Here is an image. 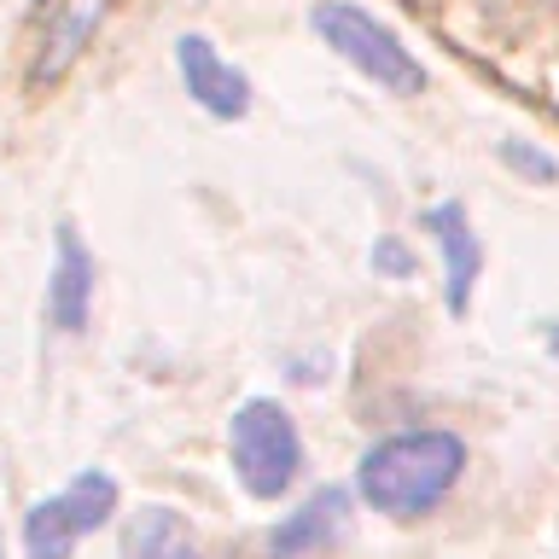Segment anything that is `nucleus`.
<instances>
[{
    "mask_svg": "<svg viewBox=\"0 0 559 559\" xmlns=\"http://www.w3.org/2000/svg\"><path fill=\"white\" fill-rule=\"evenodd\" d=\"M338 524H344V489H321L297 513H286V524H274L269 548H274V559L314 554V548H326V536H338Z\"/></svg>",
    "mask_w": 559,
    "mask_h": 559,
    "instance_id": "obj_8",
    "label": "nucleus"
},
{
    "mask_svg": "<svg viewBox=\"0 0 559 559\" xmlns=\"http://www.w3.org/2000/svg\"><path fill=\"white\" fill-rule=\"evenodd\" d=\"M117 559H204V554H199V536H192L169 507H146V513L122 531Z\"/></svg>",
    "mask_w": 559,
    "mask_h": 559,
    "instance_id": "obj_9",
    "label": "nucleus"
},
{
    "mask_svg": "<svg viewBox=\"0 0 559 559\" xmlns=\"http://www.w3.org/2000/svg\"><path fill=\"white\" fill-rule=\"evenodd\" d=\"M117 513V478L111 472H76L59 496L35 501L24 513V554L29 559H70L87 531H99Z\"/></svg>",
    "mask_w": 559,
    "mask_h": 559,
    "instance_id": "obj_4",
    "label": "nucleus"
},
{
    "mask_svg": "<svg viewBox=\"0 0 559 559\" xmlns=\"http://www.w3.org/2000/svg\"><path fill=\"white\" fill-rule=\"evenodd\" d=\"M99 12H105V0H82V7L70 12V17H59V29L47 35V47H52V52H47L41 64H35V82H41V76L52 82V76H59V70H64L70 59H76V52H82V35L99 24Z\"/></svg>",
    "mask_w": 559,
    "mask_h": 559,
    "instance_id": "obj_10",
    "label": "nucleus"
},
{
    "mask_svg": "<svg viewBox=\"0 0 559 559\" xmlns=\"http://www.w3.org/2000/svg\"><path fill=\"white\" fill-rule=\"evenodd\" d=\"M466 443L454 431H396L373 443L356 466V489L373 513L419 519L461 484Z\"/></svg>",
    "mask_w": 559,
    "mask_h": 559,
    "instance_id": "obj_1",
    "label": "nucleus"
},
{
    "mask_svg": "<svg viewBox=\"0 0 559 559\" xmlns=\"http://www.w3.org/2000/svg\"><path fill=\"white\" fill-rule=\"evenodd\" d=\"M431 239L443 251V292H449V314H466L472 286H478V234H472L461 204H431Z\"/></svg>",
    "mask_w": 559,
    "mask_h": 559,
    "instance_id": "obj_7",
    "label": "nucleus"
},
{
    "mask_svg": "<svg viewBox=\"0 0 559 559\" xmlns=\"http://www.w3.org/2000/svg\"><path fill=\"white\" fill-rule=\"evenodd\" d=\"M175 70H181L192 105H204L210 117H245L251 111V82H245L239 64H227L210 35H181L175 41Z\"/></svg>",
    "mask_w": 559,
    "mask_h": 559,
    "instance_id": "obj_5",
    "label": "nucleus"
},
{
    "mask_svg": "<svg viewBox=\"0 0 559 559\" xmlns=\"http://www.w3.org/2000/svg\"><path fill=\"white\" fill-rule=\"evenodd\" d=\"M309 24L344 64H356L373 87H384V94H419V87H426L419 59L396 41V29L379 24L373 12L349 7V0H321V7L309 12Z\"/></svg>",
    "mask_w": 559,
    "mask_h": 559,
    "instance_id": "obj_3",
    "label": "nucleus"
},
{
    "mask_svg": "<svg viewBox=\"0 0 559 559\" xmlns=\"http://www.w3.org/2000/svg\"><path fill=\"white\" fill-rule=\"evenodd\" d=\"M227 449H234V478L257 501H280L297 484V472H304V437H297L292 414L269 396H251L234 414Z\"/></svg>",
    "mask_w": 559,
    "mask_h": 559,
    "instance_id": "obj_2",
    "label": "nucleus"
},
{
    "mask_svg": "<svg viewBox=\"0 0 559 559\" xmlns=\"http://www.w3.org/2000/svg\"><path fill=\"white\" fill-rule=\"evenodd\" d=\"M0 559H7V554H0Z\"/></svg>",
    "mask_w": 559,
    "mask_h": 559,
    "instance_id": "obj_11",
    "label": "nucleus"
},
{
    "mask_svg": "<svg viewBox=\"0 0 559 559\" xmlns=\"http://www.w3.org/2000/svg\"><path fill=\"white\" fill-rule=\"evenodd\" d=\"M87 309H94V257L87 245L76 239V227H59V257H52V274H47V321L59 332H82L87 326Z\"/></svg>",
    "mask_w": 559,
    "mask_h": 559,
    "instance_id": "obj_6",
    "label": "nucleus"
}]
</instances>
